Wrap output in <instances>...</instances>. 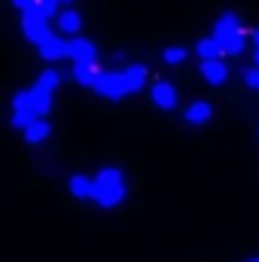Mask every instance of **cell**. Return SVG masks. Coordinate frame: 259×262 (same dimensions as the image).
Instances as JSON below:
<instances>
[{
  "instance_id": "cell-1",
  "label": "cell",
  "mask_w": 259,
  "mask_h": 262,
  "mask_svg": "<svg viewBox=\"0 0 259 262\" xmlns=\"http://www.w3.org/2000/svg\"><path fill=\"white\" fill-rule=\"evenodd\" d=\"M143 82H146V67L128 64L125 70H104L92 92H98V95H104L110 101H122V98H128L134 92H140Z\"/></svg>"
},
{
  "instance_id": "cell-2",
  "label": "cell",
  "mask_w": 259,
  "mask_h": 262,
  "mask_svg": "<svg viewBox=\"0 0 259 262\" xmlns=\"http://www.w3.org/2000/svg\"><path fill=\"white\" fill-rule=\"evenodd\" d=\"M125 198V174L119 168H101L95 177V198L101 207H116Z\"/></svg>"
},
{
  "instance_id": "cell-3",
  "label": "cell",
  "mask_w": 259,
  "mask_h": 262,
  "mask_svg": "<svg viewBox=\"0 0 259 262\" xmlns=\"http://www.w3.org/2000/svg\"><path fill=\"white\" fill-rule=\"evenodd\" d=\"M21 34H25L31 43H37V46L46 43V40L52 37V31H49V15H46L40 6L21 12Z\"/></svg>"
},
{
  "instance_id": "cell-4",
  "label": "cell",
  "mask_w": 259,
  "mask_h": 262,
  "mask_svg": "<svg viewBox=\"0 0 259 262\" xmlns=\"http://www.w3.org/2000/svg\"><path fill=\"white\" fill-rule=\"evenodd\" d=\"M34 119H37V110H34V104H31V92H28V89L15 92V95H12V125L18 131H25Z\"/></svg>"
},
{
  "instance_id": "cell-5",
  "label": "cell",
  "mask_w": 259,
  "mask_h": 262,
  "mask_svg": "<svg viewBox=\"0 0 259 262\" xmlns=\"http://www.w3.org/2000/svg\"><path fill=\"white\" fill-rule=\"evenodd\" d=\"M67 58L73 64H95L98 61V49L92 40H82V37H70L67 40Z\"/></svg>"
},
{
  "instance_id": "cell-6",
  "label": "cell",
  "mask_w": 259,
  "mask_h": 262,
  "mask_svg": "<svg viewBox=\"0 0 259 262\" xmlns=\"http://www.w3.org/2000/svg\"><path fill=\"white\" fill-rule=\"evenodd\" d=\"M149 98H153V104H156L159 110H174V107H177V89H174L171 82H165V79L153 82Z\"/></svg>"
},
{
  "instance_id": "cell-7",
  "label": "cell",
  "mask_w": 259,
  "mask_h": 262,
  "mask_svg": "<svg viewBox=\"0 0 259 262\" xmlns=\"http://www.w3.org/2000/svg\"><path fill=\"white\" fill-rule=\"evenodd\" d=\"M201 76L210 82V85H223L229 79V67L223 64L220 58H204L201 61Z\"/></svg>"
},
{
  "instance_id": "cell-8",
  "label": "cell",
  "mask_w": 259,
  "mask_h": 262,
  "mask_svg": "<svg viewBox=\"0 0 259 262\" xmlns=\"http://www.w3.org/2000/svg\"><path fill=\"white\" fill-rule=\"evenodd\" d=\"M213 37L220 40V46H223L226 55H241L244 46H247V34H244V28H241V31H232V34H213Z\"/></svg>"
},
{
  "instance_id": "cell-9",
  "label": "cell",
  "mask_w": 259,
  "mask_h": 262,
  "mask_svg": "<svg viewBox=\"0 0 259 262\" xmlns=\"http://www.w3.org/2000/svg\"><path fill=\"white\" fill-rule=\"evenodd\" d=\"M31 92V104H34V110H37V116H46L49 110H52V89H46V85H31L28 89Z\"/></svg>"
},
{
  "instance_id": "cell-10",
  "label": "cell",
  "mask_w": 259,
  "mask_h": 262,
  "mask_svg": "<svg viewBox=\"0 0 259 262\" xmlns=\"http://www.w3.org/2000/svg\"><path fill=\"white\" fill-rule=\"evenodd\" d=\"M67 186H70L73 198H82V201L95 198V177H85V174H73Z\"/></svg>"
},
{
  "instance_id": "cell-11",
  "label": "cell",
  "mask_w": 259,
  "mask_h": 262,
  "mask_svg": "<svg viewBox=\"0 0 259 262\" xmlns=\"http://www.w3.org/2000/svg\"><path fill=\"white\" fill-rule=\"evenodd\" d=\"M104 70L95 64H73V82H79V85H85V89H95V82H98V76H101Z\"/></svg>"
},
{
  "instance_id": "cell-12",
  "label": "cell",
  "mask_w": 259,
  "mask_h": 262,
  "mask_svg": "<svg viewBox=\"0 0 259 262\" xmlns=\"http://www.w3.org/2000/svg\"><path fill=\"white\" fill-rule=\"evenodd\" d=\"M37 49H40V55H43L46 61H58V58H67V40H58L55 34H52L46 43H40Z\"/></svg>"
},
{
  "instance_id": "cell-13",
  "label": "cell",
  "mask_w": 259,
  "mask_h": 262,
  "mask_svg": "<svg viewBox=\"0 0 259 262\" xmlns=\"http://www.w3.org/2000/svg\"><path fill=\"white\" fill-rule=\"evenodd\" d=\"M210 116H213V107L207 101H192L186 107V122L189 125H204V122H210Z\"/></svg>"
},
{
  "instance_id": "cell-14",
  "label": "cell",
  "mask_w": 259,
  "mask_h": 262,
  "mask_svg": "<svg viewBox=\"0 0 259 262\" xmlns=\"http://www.w3.org/2000/svg\"><path fill=\"white\" fill-rule=\"evenodd\" d=\"M79 28H82V18H79V12H76V9H61V12H58V31H61V34L76 37V34H79Z\"/></svg>"
},
{
  "instance_id": "cell-15",
  "label": "cell",
  "mask_w": 259,
  "mask_h": 262,
  "mask_svg": "<svg viewBox=\"0 0 259 262\" xmlns=\"http://www.w3.org/2000/svg\"><path fill=\"white\" fill-rule=\"evenodd\" d=\"M49 134H52V125H49L43 116H37V119L25 128V140H28V143H43Z\"/></svg>"
},
{
  "instance_id": "cell-16",
  "label": "cell",
  "mask_w": 259,
  "mask_h": 262,
  "mask_svg": "<svg viewBox=\"0 0 259 262\" xmlns=\"http://www.w3.org/2000/svg\"><path fill=\"white\" fill-rule=\"evenodd\" d=\"M195 55L204 61V58H223L226 52H223V46H220L217 37H207V40H198L195 43Z\"/></svg>"
},
{
  "instance_id": "cell-17",
  "label": "cell",
  "mask_w": 259,
  "mask_h": 262,
  "mask_svg": "<svg viewBox=\"0 0 259 262\" xmlns=\"http://www.w3.org/2000/svg\"><path fill=\"white\" fill-rule=\"evenodd\" d=\"M232 31H241V21H238L232 12L220 15V18H217V25H213V34H232Z\"/></svg>"
},
{
  "instance_id": "cell-18",
  "label": "cell",
  "mask_w": 259,
  "mask_h": 262,
  "mask_svg": "<svg viewBox=\"0 0 259 262\" xmlns=\"http://www.w3.org/2000/svg\"><path fill=\"white\" fill-rule=\"evenodd\" d=\"M186 55H189V49H186V46H168V49L162 52V58H165L168 64H183V61H186Z\"/></svg>"
},
{
  "instance_id": "cell-19",
  "label": "cell",
  "mask_w": 259,
  "mask_h": 262,
  "mask_svg": "<svg viewBox=\"0 0 259 262\" xmlns=\"http://www.w3.org/2000/svg\"><path fill=\"white\" fill-rule=\"evenodd\" d=\"M37 82H40V85H46V89H52V92H55V89H58V85H61V73H58V70H52V67H49V70H43V73H40V79H37Z\"/></svg>"
},
{
  "instance_id": "cell-20",
  "label": "cell",
  "mask_w": 259,
  "mask_h": 262,
  "mask_svg": "<svg viewBox=\"0 0 259 262\" xmlns=\"http://www.w3.org/2000/svg\"><path fill=\"white\" fill-rule=\"evenodd\" d=\"M241 76H244V82H247L250 89H256V92H259V67H247Z\"/></svg>"
},
{
  "instance_id": "cell-21",
  "label": "cell",
  "mask_w": 259,
  "mask_h": 262,
  "mask_svg": "<svg viewBox=\"0 0 259 262\" xmlns=\"http://www.w3.org/2000/svg\"><path fill=\"white\" fill-rule=\"evenodd\" d=\"M61 3H64V0H40V9L52 18V15H58V6H61Z\"/></svg>"
},
{
  "instance_id": "cell-22",
  "label": "cell",
  "mask_w": 259,
  "mask_h": 262,
  "mask_svg": "<svg viewBox=\"0 0 259 262\" xmlns=\"http://www.w3.org/2000/svg\"><path fill=\"white\" fill-rule=\"evenodd\" d=\"M12 6H15L18 12H28V9H34V6H40V0H12Z\"/></svg>"
},
{
  "instance_id": "cell-23",
  "label": "cell",
  "mask_w": 259,
  "mask_h": 262,
  "mask_svg": "<svg viewBox=\"0 0 259 262\" xmlns=\"http://www.w3.org/2000/svg\"><path fill=\"white\" fill-rule=\"evenodd\" d=\"M253 46H256V49H253V61H256V67H259V28L253 31Z\"/></svg>"
},
{
  "instance_id": "cell-24",
  "label": "cell",
  "mask_w": 259,
  "mask_h": 262,
  "mask_svg": "<svg viewBox=\"0 0 259 262\" xmlns=\"http://www.w3.org/2000/svg\"><path fill=\"white\" fill-rule=\"evenodd\" d=\"M64 3H73V0H64Z\"/></svg>"
},
{
  "instance_id": "cell-25",
  "label": "cell",
  "mask_w": 259,
  "mask_h": 262,
  "mask_svg": "<svg viewBox=\"0 0 259 262\" xmlns=\"http://www.w3.org/2000/svg\"><path fill=\"white\" fill-rule=\"evenodd\" d=\"M250 262H259V259H250Z\"/></svg>"
}]
</instances>
